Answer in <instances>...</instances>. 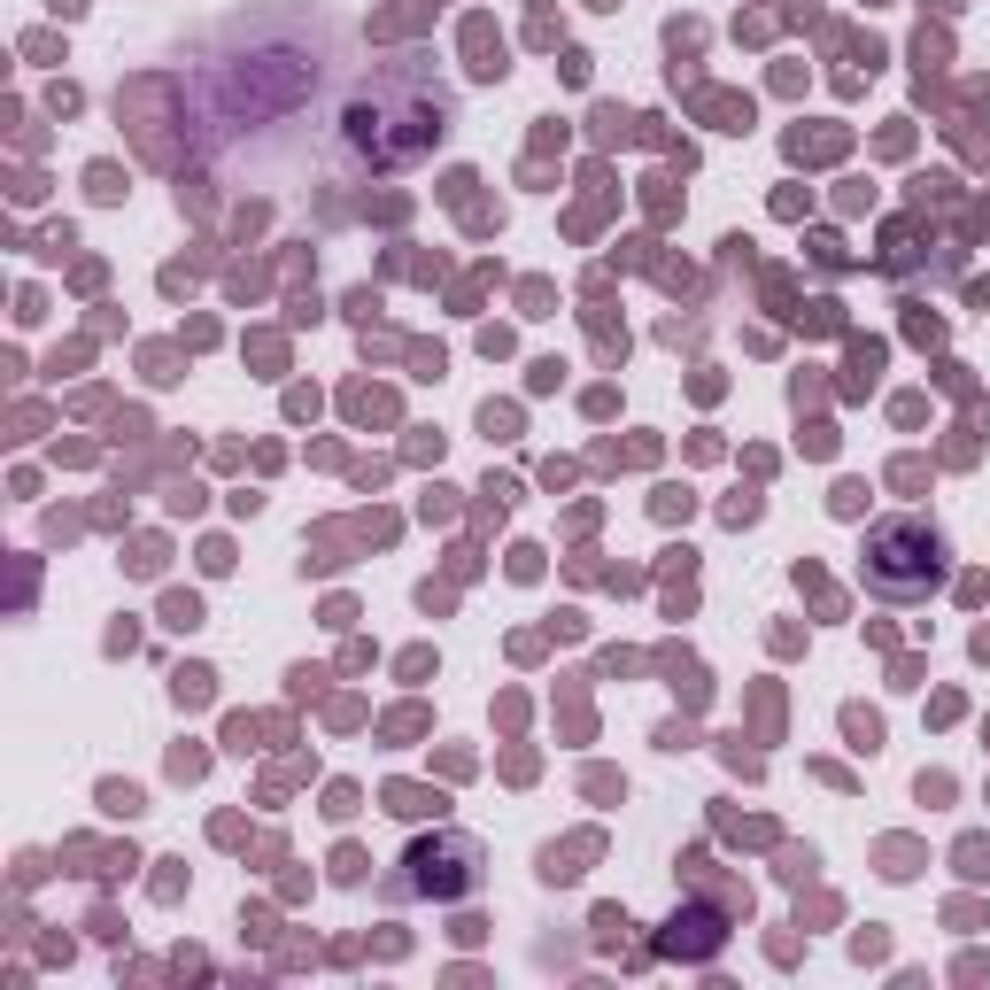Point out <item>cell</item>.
<instances>
[{
	"mask_svg": "<svg viewBox=\"0 0 990 990\" xmlns=\"http://www.w3.org/2000/svg\"><path fill=\"white\" fill-rule=\"evenodd\" d=\"M387 813L426 820V813H441V797H434V789H410V782H395V789H387Z\"/></svg>",
	"mask_w": 990,
	"mask_h": 990,
	"instance_id": "277c9868",
	"label": "cell"
},
{
	"mask_svg": "<svg viewBox=\"0 0 990 990\" xmlns=\"http://www.w3.org/2000/svg\"><path fill=\"white\" fill-rule=\"evenodd\" d=\"M202 697H209V673L186 666V673H178V704H202Z\"/></svg>",
	"mask_w": 990,
	"mask_h": 990,
	"instance_id": "5b68a950",
	"label": "cell"
},
{
	"mask_svg": "<svg viewBox=\"0 0 990 990\" xmlns=\"http://www.w3.org/2000/svg\"><path fill=\"white\" fill-rule=\"evenodd\" d=\"M666 952H689V960H712V952H720V929H712L704 913H689V921H673Z\"/></svg>",
	"mask_w": 990,
	"mask_h": 990,
	"instance_id": "3957f363",
	"label": "cell"
},
{
	"mask_svg": "<svg viewBox=\"0 0 990 990\" xmlns=\"http://www.w3.org/2000/svg\"><path fill=\"white\" fill-rule=\"evenodd\" d=\"M944 534L929 519H882L867 534V550H859V573L882 604H921L936 581H944Z\"/></svg>",
	"mask_w": 990,
	"mask_h": 990,
	"instance_id": "6da1fadb",
	"label": "cell"
},
{
	"mask_svg": "<svg viewBox=\"0 0 990 990\" xmlns=\"http://www.w3.org/2000/svg\"><path fill=\"white\" fill-rule=\"evenodd\" d=\"M101 805H109V813H140V789H124V782H109V789H101Z\"/></svg>",
	"mask_w": 990,
	"mask_h": 990,
	"instance_id": "8992f818",
	"label": "cell"
},
{
	"mask_svg": "<svg viewBox=\"0 0 990 990\" xmlns=\"http://www.w3.org/2000/svg\"><path fill=\"white\" fill-rule=\"evenodd\" d=\"M480 874H488V851L457 836V828H441V836H418V844L395 859L387 874V905H410V898H434V905H457L480 890Z\"/></svg>",
	"mask_w": 990,
	"mask_h": 990,
	"instance_id": "7a4b0ae2",
	"label": "cell"
}]
</instances>
